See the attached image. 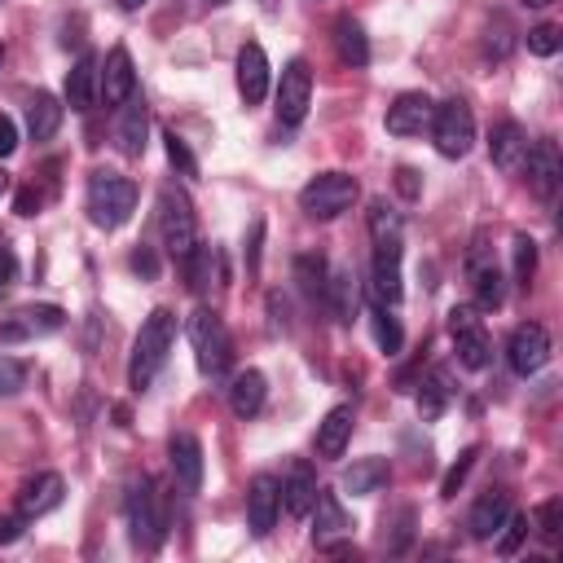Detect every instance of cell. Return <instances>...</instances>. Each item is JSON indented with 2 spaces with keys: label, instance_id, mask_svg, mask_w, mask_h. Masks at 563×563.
I'll return each mask as SVG.
<instances>
[{
  "label": "cell",
  "instance_id": "cell-1",
  "mask_svg": "<svg viewBox=\"0 0 563 563\" xmlns=\"http://www.w3.org/2000/svg\"><path fill=\"white\" fill-rule=\"evenodd\" d=\"M370 243H375V269H370V295L375 304H388L396 308L401 295H405V282H401V260H405V224L401 216L375 198L370 203Z\"/></svg>",
  "mask_w": 563,
  "mask_h": 563
},
{
  "label": "cell",
  "instance_id": "cell-2",
  "mask_svg": "<svg viewBox=\"0 0 563 563\" xmlns=\"http://www.w3.org/2000/svg\"><path fill=\"white\" fill-rule=\"evenodd\" d=\"M176 344V313L172 308H155L142 330H137V344H133V362H128V388L133 392H146L159 370L168 366V353Z\"/></svg>",
  "mask_w": 563,
  "mask_h": 563
},
{
  "label": "cell",
  "instance_id": "cell-3",
  "mask_svg": "<svg viewBox=\"0 0 563 563\" xmlns=\"http://www.w3.org/2000/svg\"><path fill=\"white\" fill-rule=\"evenodd\" d=\"M137 211V185L120 172H93L88 176V220L97 230H124Z\"/></svg>",
  "mask_w": 563,
  "mask_h": 563
},
{
  "label": "cell",
  "instance_id": "cell-4",
  "mask_svg": "<svg viewBox=\"0 0 563 563\" xmlns=\"http://www.w3.org/2000/svg\"><path fill=\"white\" fill-rule=\"evenodd\" d=\"M185 334H189V344H194V362H198V370L207 379H220L224 370L234 366V340H230V330H224V321H220L216 308L189 313Z\"/></svg>",
  "mask_w": 563,
  "mask_h": 563
},
{
  "label": "cell",
  "instance_id": "cell-5",
  "mask_svg": "<svg viewBox=\"0 0 563 563\" xmlns=\"http://www.w3.org/2000/svg\"><path fill=\"white\" fill-rule=\"evenodd\" d=\"M159 234H163V247L176 265H185L198 247V216H194V203L181 185L159 189Z\"/></svg>",
  "mask_w": 563,
  "mask_h": 563
},
{
  "label": "cell",
  "instance_id": "cell-6",
  "mask_svg": "<svg viewBox=\"0 0 563 563\" xmlns=\"http://www.w3.org/2000/svg\"><path fill=\"white\" fill-rule=\"evenodd\" d=\"M124 515H128L133 546H142V550L163 546V537H168V511H163V498H159L155 480H133V485H128Z\"/></svg>",
  "mask_w": 563,
  "mask_h": 563
},
{
  "label": "cell",
  "instance_id": "cell-7",
  "mask_svg": "<svg viewBox=\"0 0 563 563\" xmlns=\"http://www.w3.org/2000/svg\"><path fill=\"white\" fill-rule=\"evenodd\" d=\"M431 142L444 159H467L472 146H476V115H472V106L463 97H449L436 106V115H431Z\"/></svg>",
  "mask_w": 563,
  "mask_h": 563
},
{
  "label": "cell",
  "instance_id": "cell-8",
  "mask_svg": "<svg viewBox=\"0 0 563 563\" xmlns=\"http://www.w3.org/2000/svg\"><path fill=\"white\" fill-rule=\"evenodd\" d=\"M357 198H362V185H357V176H348V172H321V176H313V181L299 189V207H304L313 220L344 216Z\"/></svg>",
  "mask_w": 563,
  "mask_h": 563
},
{
  "label": "cell",
  "instance_id": "cell-9",
  "mask_svg": "<svg viewBox=\"0 0 563 563\" xmlns=\"http://www.w3.org/2000/svg\"><path fill=\"white\" fill-rule=\"evenodd\" d=\"M449 340H454L458 366H467V370H485V366L493 362L489 330H485V321L476 317V308H467V304L449 308Z\"/></svg>",
  "mask_w": 563,
  "mask_h": 563
},
{
  "label": "cell",
  "instance_id": "cell-10",
  "mask_svg": "<svg viewBox=\"0 0 563 563\" xmlns=\"http://www.w3.org/2000/svg\"><path fill=\"white\" fill-rule=\"evenodd\" d=\"M467 278H472V291H476V308L493 313V308L506 304V282H502V269H498L485 234H476V243L467 252Z\"/></svg>",
  "mask_w": 563,
  "mask_h": 563
},
{
  "label": "cell",
  "instance_id": "cell-11",
  "mask_svg": "<svg viewBox=\"0 0 563 563\" xmlns=\"http://www.w3.org/2000/svg\"><path fill=\"white\" fill-rule=\"evenodd\" d=\"M308 106H313V71L304 58H291L282 66V79H278V120L286 128H299L308 120Z\"/></svg>",
  "mask_w": 563,
  "mask_h": 563
},
{
  "label": "cell",
  "instance_id": "cell-12",
  "mask_svg": "<svg viewBox=\"0 0 563 563\" xmlns=\"http://www.w3.org/2000/svg\"><path fill=\"white\" fill-rule=\"evenodd\" d=\"M62 326H66V313L58 304H27L14 317H5L0 344H32V340H45V334H58Z\"/></svg>",
  "mask_w": 563,
  "mask_h": 563
},
{
  "label": "cell",
  "instance_id": "cell-13",
  "mask_svg": "<svg viewBox=\"0 0 563 563\" xmlns=\"http://www.w3.org/2000/svg\"><path fill=\"white\" fill-rule=\"evenodd\" d=\"M506 362H511V370L519 379H533L537 370H546V362H550V334H546V326H537V321L515 326L511 344H506Z\"/></svg>",
  "mask_w": 563,
  "mask_h": 563
},
{
  "label": "cell",
  "instance_id": "cell-14",
  "mask_svg": "<svg viewBox=\"0 0 563 563\" xmlns=\"http://www.w3.org/2000/svg\"><path fill=\"white\" fill-rule=\"evenodd\" d=\"M524 181H528V189H533L541 203H554V194H559V185H563V159H559V146H554L550 137H541V142L528 146Z\"/></svg>",
  "mask_w": 563,
  "mask_h": 563
},
{
  "label": "cell",
  "instance_id": "cell-15",
  "mask_svg": "<svg viewBox=\"0 0 563 563\" xmlns=\"http://www.w3.org/2000/svg\"><path fill=\"white\" fill-rule=\"evenodd\" d=\"M133 93H137L133 58H128L124 45H115V49L106 53V62L97 66V101H106V106H124Z\"/></svg>",
  "mask_w": 563,
  "mask_h": 563
},
{
  "label": "cell",
  "instance_id": "cell-16",
  "mask_svg": "<svg viewBox=\"0 0 563 563\" xmlns=\"http://www.w3.org/2000/svg\"><path fill=\"white\" fill-rule=\"evenodd\" d=\"M313 541L321 546V550H330L340 537H353V515L344 511V502H340V493H330V489H317V498H313Z\"/></svg>",
  "mask_w": 563,
  "mask_h": 563
},
{
  "label": "cell",
  "instance_id": "cell-17",
  "mask_svg": "<svg viewBox=\"0 0 563 563\" xmlns=\"http://www.w3.org/2000/svg\"><path fill=\"white\" fill-rule=\"evenodd\" d=\"M431 115H436V101L427 93H401L392 106H388V115H383V128L392 137H418L431 128Z\"/></svg>",
  "mask_w": 563,
  "mask_h": 563
},
{
  "label": "cell",
  "instance_id": "cell-18",
  "mask_svg": "<svg viewBox=\"0 0 563 563\" xmlns=\"http://www.w3.org/2000/svg\"><path fill=\"white\" fill-rule=\"evenodd\" d=\"M168 458H172L176 489L194 498V493L203 489V444H198V436H189V431H176V436L168 440Z\"/></svg>",
  "mask_w": 563,
  "mask_h": 563
},
{
  "label": "cell",
  "instance_id": "cell-19",
  "mask_svg": "<svg viewBox=\"0 0 563 563\" xmlns=\"http://www.w3.org/2000/svg\"><path fill=\"white\" fill-rule=\"evenodd\" d=\"M528 146H533L528 133H524L515 120H506V124H498L493 137H489V159H493L498 172L519 176V172H524V159H528Z\"/></svg>",
  "mask_w": 563,
  "mask_h": 563
},
{
  "label": "cell",
  "instance_id": "cell-20",
  "mask_svg": "<svg viewBox=\"0 0 563 563\" xmlns=\"http://www.w3.org/2000/svg\"><path fill=\"white\" fill-rule=\"evenodd\" d=\"M62 493H66L62 476H58V472H40V476H32V480L19 489V515H23V519H40V515H49V511L62 506Z\"/></svg>",
  "mask_w": 563,
  "mask_h": 563
},
{
  "label": "cell",
  "instance_id": "cell-21",
  "mask_svg": "<svg viewBox=\"0 0 563 563\" xmlns=\"http://www.w3.org/2000/svg\"><path fill=\"white\" fill-rule=\"evenodd\" d=\"M278 511H282V485L273 476H256L252 493H247V524H252V533L269 537L273 524H278Z\"/></svg>",
  "mask_w": 563,
  "mask_h": 563
},
{
  "label": "cell",
  "instance_id": "cell-22",
  "mask_svg": "<svg viewBox=\"0 0 563 563\" xmlns=\"http://www.w3.org/2000/svg\"><path fill=\"white\" fill-rule=\"evenodd\" d=\"M353 427H357L353 405H334V409L317 423V458H326V463L344 458V449H348V440H353Z\"/></svg>",
  "mask_w": 563,
  "mask_h": 563
},
{
  "label": "cell",
  "instance_id": "cell-23",
  "mask_svg": "<svg viewBox=\"0 0 563 563\" xmlns=\"http://www.w3.org/2000/svg\"><path fill=\"white\" fill-rule=\"evenodd\" d=\"M238 93L247 106H260L269 97V53L256 40L243 45V53H238Z\"/></svg>",
  "mask_w": 563,
  "mask_h": 563
},
{
  "label": "cell",
  "instance_id": "cell-24",
  "mask_svg": "<svg viewBox=\"0 0 563 563\" xmlns=\"http://www.w3.org/2000/svg\"><path fill=\"white\" fill-rule=\"evenodd\" d=\"M146 137H150V106L142 93H133L124 101V115H120V150L128 159H142L146 155Z\"/></svg>",
  "mask_w": 563,
  "mask_h": 563
},
{
  "label": "cell",
  "instance_id": "cell-25",
  "mask_svg": "<svg viewBox=\"0 0 563 563\" xmlns=\"http://www.w3.org/2000/svg\"><path fill=\"white\" fill-rule=\"evenodd\" d=\"M511 511H515V506H511V493H506V489L480 493V502L472 506V519H467L472 537H476V541H493V533L502 528V519H506Z\"/></svg>",
  "mask_w": 563,
  "mask_h": 563
},
{
  "label": "cell",
  "instance_id": "cell-26",
  "mask_svg": "<svg viewBox=\"0 0 563 563\" xmlns=\"http://www.w3.org/2000/svg\"><path fill=\"white\" fill-rule=\"evenodd\" d=\"M313 498H317V476H313V467H308V463H291V472H286V480H282V506H286V515L304 519V515L313 511Z\"/></svg>",
  "mask_w": 563,
  "mask_h": 563
},
{
  "label": "cell",
  "instance_id": "cell-27",
  "mask_svg": "<svg viewBox=\"0 0 563 563\" xmlns=\"http://www.w3.org/2000/svg\"><path fill=\"white\" fill-rule=\"evenodd\" d=\"M66 106L79 110V115H88V110L97 106V58L93 53H84L66 71Z\"/></svg>",
  "mask_w": 563,
  "mask_h": 563
},
{
  "label": "cell",
  "instance_id": "cell-28",
  "mask_svg": "<svg viewBox=\"0 0 563 563\" xmlns=\"http://www.w3.org/2000/svg\"><path fill=\"white\" fill-rule=\"evenodd\" d=\"M265 396H269V383H265L260 370L234 375V383H230V409H234L238 418H256V414L265 409Z\"/></svg>",
  "mask_w": 563,
  "mask_h": 563
},
{
  "label": "cell",
  "instance_id": "cell-29",
  "mask_svg": "<svg viewBox=\"0 0 563 563\" xmlns=\"http://www.w3.org/2000/svg\"><path fill=\"white\" fill-rule=\"evenodd\" d=\"M62 101L53 97V93H36L32 101H27V133H32V142H49L58 128H62Z\"/></svg>",
  "mask_w": 563,
  "mask_h": 563
},
{
  "label": "cell",
  "instance_id": "cell-30",
  "mask_svg": "<svg viewBox=\"0 0 563 563\" xmlns=\"http://www.w3.org/2000/svg\"><path fill=\"white\" fill-rule=\"evenodd\" d=\"M388 480H392L388 458H357V463L344 472V489H348L353 498H370V493H379Z\"/></svg>",
  "mask_w": 563,
  "mask_h": 563
},
{
  "label": "cell",
  "instance_id": "cell-31",
  "mask_svg": "<svg viewBox=\"0 0 563 563\" xmlns=\"http://www.w3.org/2000/svg\"><path fill=\"white\" fill-rule=\"evenodd\" d=\"M357 278H353V269H334L330 278H326V304H330V313H334V321H353V313H357V286H353Z\"/></svg>",
  "mask_w": 563,
  "mask_h": 563
},
{
  "label": "cell",
  "instance_id": "cell-32",
  "mask_svg": "<svg viewBox=\"0 0 563 563\" xmlns=\"http://www.w3.org/2000/svg\"><path fill=\"white\" fill-rule=\"evenodd\" d=\"M334 49L348 66H366L370 62V40H366V27L357 19H334Z\"/></svg>",
  "mask_w": 563,
  "mask_h": 563
},
{
  "label": "cell",
  "instance_id": "cell-33",
  "mask_svg": "<svg viewBox=\"0 0 563 563\" xmlns=\"http://www.w3.org/2000/svg\"><path fill=\"white\" fill-rule=\"evenodd\" d=\"M449 396H454V388H449V379H444V370H431L423 383H418V414L431 423V418H440L444 414V405H449Z\"/></svg>",
  "mask_w": 563,
  "mask_h": 563
},
{
  "label": "cell",
  "instance_id": "cell-34",
  "mask_svg": "<svg viewBox=\"0 0 563 563\" xmlns=\"http://www.w3.org/2000/svg\"><path fill=\"white\" fill-rule=\"evenodd\" d=\"M370 330H375V344L388 353V357H396L401 348H405V334H401V321L388 313V304H375L370 308Z\"/></svg>",
  "mask_w": 563,
  "mask_h": 563
},
{
  "label": "cell",
  "instance_id": "cell-35",
  "mask_svg": "<svg viewBox=\"0 0 563 563\" xmlns=\"http://www.w3.org/2000/svg\"><path fill=\"white\" fill-rule=\"evenodd\" d=\"M295 278H299V286H304L313 299H321V295H326V278H330V269H326V260H321V256H299V260H295Z\"/></svg>",
  "mask_w": 563,
  "mask_h": 563
},
{
  "label": "cell",
  "instance_id": "cell-36",
  "mask_svg": "<svg viewBox=\"0 0 563 563\" xmlns=\"http://www.w3.org/2000/svg\"><path fill=\"white\" fill-rule=\"evenodd\" d=\"M476 458H480V444H467L463 454H458V463L444 472V485H440V498H458V489L467 485V476H472V467H476Z\"/></svg>",
  "mask_w": 563,
  "mask_h": 563
},
{
  "label": "cell",
  "instance_id": "cell-37",
  "mask_svg": "<svg viewBox=\"0 0 563 563\" xmlns=\"http://www.w3.org/2000/svg\"><path fill=\"white\" fill-rule=\"evenodd\" d=\"M493 537H498V554H502V559H511V554L528 541V515H515V511H511Z\"/></svg>",
  "mask_w": 563,
  "mask_h": 563
},
{
  "label": "cell",
  "instance_id": "cell-38",
  "mask_svg": "<svg viewBox=\"0 0 563 563\" xmlns=\"http://www.w3.org/2000/svg\"><path fill=\"white\" fill-rule=\"evenodd\" d=\"M511 256H515V282H519V286H528V282H533V273H537V243H533L528 234H515Z\"/></svg>",
  "mask_w": 563,
  "mask_h": 563
},
{
  "label": "cell",
  "instance_id": "cell-39",
  "mask_svg": "<svg viewBox=\"0 0 563 563\" xmlns=\"http://www.w3.org/2000/svg\"><path fill=\"white\" fill-rule=\"evenodd\" d=\"M533 524H537V533H541V541H559V528H563V502L559 498H550V502H541L537 506V515H533Z\"/></svg>",
  "mask_w": 563,
  "mask_h": 563
},
{
  "label": "cell",
  "instance_id": "cell-40",
  "mask_svg": "<svg viewBox=\"0 0 563 563\" xmlns=\"http://www.w3.org/2000/svg\"><path fill=\"white\" fill-rule=\"evenodd\" d=\"M559 45H563V36H559L554 23H541V27L528 32V53H537V58H554Z\"/></svg>",
  "mask_w": 563,
  "mask_h": 563
},
{
  "label": "cell",
  "instance_id": "cell-41",
  "mask_svg": "<svg viewBox=\"0 0 563 563\" xmlns=\"http://www.w3.org/2000/svg\"><path fill=\"white\" fill-rule=\"evenodd\" d=\"M27 388V362L14 357H0V396H14Z\"/></svg>",
  "mask_w": 563,
  "mask_h": 563
},
{
  "label": "cell",
  "instance_id": "cell-42",
  "mask_svg": "<svg viewBox=\"0 0 563 563\" xmlns=\"http://www.w3.org/2000/svg\"><path fill=\"white\" fill-rule=\"evenodd\" d=\"M163 150H168V163H172L176 172H185V176H194V172H198V163H194L189 146H185L176 133H168V137H163Z\"/></svg>",
  "mask_w": 563,
  "mask_h": 563
},
{
  "label": "cell",
  "instance_id": "cell-43",
  "mask_svg": "<svg viewBox=\"0 0 563 563\" xmlns=\"http://www.w3.org/2000/svg\"><path fill=\"white\" fill-rule=\"evenodd\" d=\"M260 243H265V220H252L247 243H243V256H247V269L252 273H260Z\"/></svg>",
  "mask_w": 563,
  "mask_h": 563
},
{
  "label": "cell",
  "instance_id": "cell-44",
  "mask_svg": "<svg viewBox=\"0 0 563 563\" xmlns=\"http://www.w3.org/2000/svg\"><path fill=\"white\" fill-rule=\"evenodd\" d=\"M128 265H133V273H137V278H146V282H155V278H159V256H155V247H137Z\"/></svg>",
  "mask_w": 563,
  "mask_h": 563
},
{
  "label": "cell",
  "instance_id": "cell-45",
  "mask_svg": "<svg viewBox=\"0 0 563 563\" xmlns=\"http://www.w3.org/2000/svg\"><path fill=\"white\" fill-rule=\"evenodd\" d=\"M19 278V256H14V247L0 238V286H10Z\"/></svg>",
  "mask_w": 563,
  "mask_h": 563
},
{
  "label": "cell",
  "instance_id": "cell-46",
  "mask_svg": "<svg viewBox=\"0 0 563 563\" xmlns=\"http://www.w3.org/2000/svg\"><path fill=\"white\" fill-rule=\"evenodd\" d=\"M19 150V124L10 115H0V159H10Z\"/></svg>",
  "mask_w": 563,
  "mask_h": 563
},
{
  "label": "cell",
  "instance_id": "cell-47",
  "mask_svg": "<svg viewBox=\"0 0 563 563\" xmlns=\"http://www.w3.org/2000/svg\"><path fill=\"white\" fill-rule=\"evenodd\" d=\"M396 189H401L405 198H418V194H423V185H418V172H414V168H396Z\"/></svg>",
  "mask_w": 563,
  "mask_h": 563
},
{
  "label": "cell",
  "instance_id": "cell-48",
  "mask_svg": "<svg viewBox=\"0 0 563 563\" xmlns=\"http://www.w3.org/2000/svg\"><path fill=\"white\" fill-rule=\"evenodd\" d=\"M23 515H5V519H0V546H10V541H19L23 537Z\"/></svg>",
  "mask_w": 563,
  "mask_h": 563
},
{
  "label": "cell",
  "instance_id": "cell-49",
  "mask_svg": "<svg viewBox=\"0 0 563 563\" xmlns=\"http://www.w3.org/2000/svg\"><path fill=\"white\" fill-rule=\"evenodd\" d=\"M14 211H19V216H36V211H40V194H36V189H19Z\"/></svg>",
  "mask_w": 563,
  "mask_h": 563
},
{
  "label": "cell",
  "instance_id": "cell-50",
  "mask_svg": "<svg viewBox=\"0 0 563 563\" xmlns=\"http://www.w3.org/2000/svg\"><path fill=\"white\" fill-rule=\"evenodd\" d=\"M120 5H124V10H128V14H137V10H142V5H146V0H120Z\"/></svg>",
  "mask_w": 563,
  "mask_h": 563
},
{
  "label": "cell",
  "instance_id": "cell-51",
  "mask_svg": "<svg viewBox=\"0 0 563 563\" xmlns=\"http://www.w3.org/2000/svg\"><path fill=\"white\" fill-rule=\"evenodd\" d=\"M528 10H546V5H554V0H524Z\"/></svg>",
  "mask_w": 563,
  "mask_h": 563
},
{
  "label": "cell",
  "instance_id": "cell-52",
  "mask_svg": "<svg viewBox=\"0 0 563 563\" xmlns=\"http://www.w3.org/2000/svg\"><path fill=\"white\" fill-rule=\"evenodd\" d=\"M10 189V172H0V194H5Z\"/></svg>",
  "mask_w": 563,
  "mask_h": 563
},
{
  "label": "cell",
  "instance_id": "cell-53",
  "mask_svg": "<svg viewBox=\"0 0 563 563\" xmlns=\"http://www.w3.org/2000/svg\"><path fill=\"white\" fill-rule=\"evenodd\" d=\"M211 5H230V0H211Z\"/></svg>",
  "mask_w": 563,
  "mask_h": 563
},
{
  "label": "cell",
  "instance_id": "cell-54",
  "mask_svg": "<svg viewBox=\"0 0 563 563\" xmlns=\"http://www.w3.org/2000/svg\"><path fill=\"white\" fill-rule=\"evenodd\" d=\"M0 62H5V45H0Z\"/></svg>",
  "mask_w": 563,
  "mask_h": 563
}]
</instances>
